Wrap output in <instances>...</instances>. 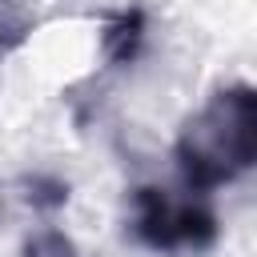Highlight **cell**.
Here are the masks:
<instances>
[{
	"instance_id": "6da1fadb",
	"label": "cell",
	"mask_w": 257,
	"mask_h": 257,
	"mask_svg": "<svg viewBox=\"0 0 257 257\" xmlns=\"http://www.w3.org/2000/svg\"><path fill=\"white\" fill-rule=\"evenodd\" d=\"M257 161V96L249 84H229L205 100L197 116L185 120L173 165L185 193L209 197L221 185L245 177Z\"/></svg>"
},
{
	"instance_id": "7a4b0ae2",
	"label": "cell",
	"mask_w": 257,
	"mask_h": 257,
	"mask_svg": "<svg viewBox=\"0 0 257 257\" xmlns=\"http://www.w3.org/2000/svg\"><path fill=\"white\" fill-rule=\"evenodd\" d=\"M217 213L205 197H173L161 185L133 189V237L153 253H205L217 245Z\"/></svg>"
},
{
	"instance_id": "3957f363",
	"label": "cell",
	"mask_w": 257,
	"mask_h": 257,
	"mask_svg": "<svg viewBox=\"0 0 257 257\" xmlns=\"http://www.w3.org/2000/svg\"><path fill=\"white\" fill-rule=\"evenodd\" d=\"M145 12L141 8H124V12H116L108 24H104V32H100V52H104V60L108 64H133L137 56H141V48H145Z\"/></svg>"
},
{
	"instance_id": "277c9868",
	"label": "cell",
	"mask_w": 257,
	"mask_h": 257,
	"mask_svg": "<svg viewBox=\"0 0 257 257\" xmlns=\"http://www.w3.org/2000/svg\"><path fill=\"white\" fill-rule=\"evenodd\" d=\"M20 257H76V245L60 229H40V233H32L24 241V253Z\"/></svg>"
},
{
	"instance_id": "5b68a950",
	"label": "cell",
	"mask_w": 257,
	"mask_h": 257,
	"mask_svg": "<svg viewBox=\"0 0 257 257\" xmlns=\"http://www.w3.org/2000/svg\"><path fill=\"white\" fill-rule=\"evenodd\" d=\"M28 189H32L28 193L32 205H64L68 201V185L64 181H52V177H32Z\"/></svg>"
}]
</instances>
